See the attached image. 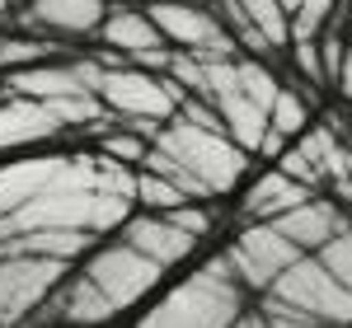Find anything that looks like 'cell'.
Returning a JSON list of instances; mask_svg holds the SVG:
<instances>
[{"mask_svg": "<svg viewBox=\"0 0 352 328\" xmlns=\"http://www.w3.org/2000/svg\"><path fill=\"white\" fill-rule=\"evenodd\" d=\"M268 127L277 137L287 141H300L310 127H315V113H310V89H292V84H282V94H277V104L268 113Z\"/></svg>", "mask_w": 352, "mask_h": 328, "instance_id": "obj_18", "label": "cell"}, {"mask_svg": "<svg viewBox=\"0 0 352 328\" xmlns=\"http://www.w3.org/2000/svg\"><path fill=\"white\" fill-rule=\"evenodd\" d=\"M268 301H277L282 309H296L305 319H320L329 328H352V291L329 272L315 253H305L296 268L272 281Z\"/></svg>", "mask_w": 352, "mask_h": 328, "instance_id": "obj_4", "label": "cell"}, {"mask_svg": "<svg viewBox=\"0 0 352 328\" xmlns=\"http://www.w3.org/2000/svg\"><path fill=\"white\" fill-rule=\"evenodd\" d=\"M240 94L254 99L263 113H272L277 94H282V75L272 71L268 61H254V56H240Z\"/></svg>", "mask_w": 352, "mask_h": 328, "instance_id": "obj_19", "label": "cell"}, {"mask_svg": "<svg viewBox=\"0 0 352 328\" xmlns=\"http://www.w3.org/2000/svg\"><path fill=\"white\" fill-rule=\"evenodd\" d=\"M315 192L296 183V178H287L282 169H268V174H258L249 192H244V220L254 225V220H277L287 216V211H296L300 202H310Z\"/></svg>", "mask_w": 352, "mask_h": 328, "instance_id": "obj_15", "label": "cell"}, {"mask_svg": "<svg viewBox=\"0 0 352 328\" xmlns=\"http://www.w3.org/2000/svg\"><path fill=\"white\" fill-rule=\"evenodd\" d=\"M109 0H28L14 10V19L24 33L38 38H61V43H80V38H99V28L109 19Z\"/></svg>", "mask_w": 352, "mask_h": 328, "instance_id": "obj_9", "label": "cell"}, {"mask_svg": "<svg viewBox=\"0 0 352 328\" xmlns=\"http://www.w3.org/2000/svg\"><path fill=\"white\" fill-rule=\"evenodd\" d=\"M338 24L348 33V47H352V0H343V10H338Z\"/></svg>", "mask_w": 352, "mask_h": 328, "instance_id": "obj_26", "label": "cell"}, {"mask_svg": "<svg viewBox=\"0 0 352 328\" xmlns=\"http://www.w3.org/2000/svg\"><path fill=\"white\" fill-rule=\"evenodd\" d=\"M136 202H141L146 211H155V216H169V211L188 207V197L174 188L169 178H160V174H146V169H136Z\"/></svg>", "mask_w": 352, "mask_h": 328, "instance_id": "obj_21", "label": "cell"}, {"mask_svg": "<svg viewBox=\"0 0 352 328\" xmlns=\"http://www.w3.org/2000/svg\"><path fill=\"white\" fill-rule=\"evenodd\" d=\"M94 43H99L94 61H104V66H122V61L136 66L141 56L164 52V47H169L164 33L155 28V19H151L146 10H136V5H113Z\"/></svg>", "mask_w": 352, "mask_h": 328, "instance_id": "obj_10", "label": "cell"}, {"mask_svg": "<svg viewBox=\"0 0 352 328\" xmlns=\"http://www.w3.org/2000/svg\"><path fill=\"white\" fill-rule=\"evenodd\" d=\"M292 61H296V71L305 75V89L310 84H329L324 61H320V43H292Z\"/></svg>", "mask_w": 352, "mask_h": 328, "instance_id": "obj_23", "label": "cell"}, {"mask_svg": "<svg viewBox=\"0 0 352 328\" xmlns=\"http://www.w3.org/2000/svg\"><path fill=\"white\" fill-rule=\"evenodd\" d=\"M14 10H19V0H0V19H14Z\"/></svg>", "mask_w": 352, "mask_h": 328, "instance_id": "obj_28", "label": "cell"}, {"mask_svg": "<svg viewBox=\"0 0 352 328\" xmlns=\"http://www.w3.org/2000/svg\"><path fill=\"white\" fill-rule=\"evenodd\" d=\"M146 14L155 19V28L164 33V43L174 52H192L202 61H235L240 56L235 38L221 28L217 10L207 0H151Z\"/></svg>", "mask_w": 352, "mask_h": 328, "instance_id": "obj_5", "label": "cell"}, {"mask_svg": "<svg viewBox=\"0 0 352 328\" xmlns=\"http://www.w3.org/2000/svg\"><path fill=\"white\" fill-rule=\"evenodd\" d=\"M0 43H5V33H0Z\"/></svg>", "mask_w": 352, "mask_h": 328, "instance_id": "obj_31", "label": "cell"}, {"mask_svg": "<svg viewBox=\"0 0 352 328\" xmlns=\"http://www.w3.org/2000/svg\"><path fill=\"white\" fill-rule=\"evenodd\" d=\"M244 319V286L235 281L226 253L207 258L192 277L169 286L160 305H151L136 328H235Z\"/></svg>", "mask_w": 352, "mask_h": 328, "instance_id": "obj_1", "label": "cell"}, {"mask_svg": "<svg viewBox=\"0 0 352 328\" xmlns=\"http://www.w3.org/2000/svg\"><path fill=\"white\" fill-rule=\"evenodd\" d=\"M300 5H305V0H282V10H287V14H296Z\"/></svg>", "mask_w": 352, "mask_h": 328, "instance_id": "obj_29", "label": "cell"}, {"mask_svg": "<svg viewBox=\"0 0 352 328\" xmlns=\"http://www.w3.org/2000/svg\"><path fill=\"white\" fill-rule=\"evenodd\" d=\"M80 272L89 277L118 309H132L136 301H146V296L160 286L169 268H160V263L146 258V253H136L127 239H104V244L80 263Z\"/></svg>", "mask_w": 352, "mask_h": 328, "instance_id": "obj_6", "label": "cell"}, {"mask_svg": "<svg viewBox=\"0 0 352 328\" xmlns=\"http://www.w3.org/2000/svg\"><path fill=\"white\" fill-rule=\"evenodd\" d=\"M258 314L268 319V328H329V324H320V319H305V314H296V309H282V305L268 301V296H263V305H258Z\"/></svg>", "mask_w": 352, "mask_h": 328, "instance_id": "obj_24", "label": "cell"}, {"mask_svg": "<svg viewBox=\"0 0 352 328\" xmlns=\"http://www.w3.org/2000/svg\"><path fill=\"white\" fill-rule=\"evenodd\" d=\"M235 328H258V309H244V319Z\"/></svg>", "mask_w": 352, "mask_h": 328, "instance_id": "obj_27", "label": "cell"}, {"mask_svg": "<svg viewBox=\"0 0 352 328\" xmlns=\"http://www.w3.org/2000/svg\"><path fill=\"white\" fill-rule=\"evenodd\" d=\"M244 19L268 38L272 47H292V14L282 10V0H240Z\"/></svg>", "mask_w": 352, "mask_h": 328, "instance_id": "obj_20", "label": "cell"}, {"mask_svg": "<svg viewBox=\"0 0 352 328\" xmlns=\"http://www.w3.org/2000/svg\"><path fill=\"white\" fill-rule=\"evenodd\" d=\"M315 258H320L329 272H333V277H338V281L352 291V220L338 230V235H333V239H329L324 248H320V253H315Z\"/></svg>", "mask_w": 352, "mask_h": 328, "instance_id": "obj_22", "label": "cell"}, {"mask_svg": "<svg viewBox=\"0 0 352 328\" xmlns=\"http://www.w3.org/2000/svg\"><path fill=\"white\" fill-rule=\"evenodd\" d=\"M118 239H127L136 253L155 258L160 268H179L184 258L197 253V235L179 230L169 216H155V211H141V216H127V225L118 230Z\"/></svg>", "mask_w": 352, "mask_h": 328, "instance_id": "obj_13", "label": "cell"}, {"mask_svg": "<svg viewBox=\"0 0 352 328\" xmlns=\"http://www.w3.org/2000/svg\"><path fill=\"white\" fill-rule=\"evenodd\" d=\"M212 108H217L221 122H226V137L235 141L240 150L258 155V145H263V137H268V113L258 108L254 99H244L240 89H230V94L212 99Z\"/></svg>", "mask_w": 352, "mask_h": 328, "instance_id": "obj_16", "label": "cell"}, {"mask_svg": "<svg viewBox=\"0 0 352 328\" xmlns=\"http://www.w3.org/2000/svg\"><path fill=\"white\" fill-rule=\"evenodd\" d=\"M221 253H226V263H230V272H235V281H240L244 291H263V296L272 291V281L287 272V268H296L300 258H305L292 239H282L272 230L268 220L244 225Z\"/></svg>", "mask_w": 352, "mask_h": 328, "instance_id": "obj_7", "label": "cell"}, {"mask_svg": "<svg viewBox=\"0 0 352 328\" xmlns=\"http://www.w3.org/2000/svg\"><path fill=\"white\" fill-rule=\"evenodd\" d=\"M61 132H66V127L56 122V113L47 108V104L5 89V99H0V155H5V150H33V145H43V141L61 137Z\"/></svg>", "mask_w": 352, "mask_h": 328, "instance_id": "obj_14", "label": "cell"}, {"mask_svg": "<svg viewBox=\"0 0 352 328\" xmlns=\"http://www.w3.org/2000/svg\"><path fill=\"white\" fill-rule=\"evenodd\" d=\"M0 99H5V84H0Z\"/></svg>", "mask_w": 352, "mask_h": 328, "instance_id": "obj_30", "label": "cell"}, {"mask_svg": "<svg viewBox=\"0 0 352 328\" xmlns=\"http://www.w3.org/2000/svg\"><path fill=\"white\" fill-rule=\"evenodd\" d=\"M76 155H19V160L0 164V220L19 216L28 202H38L43 192L66 178Z\"/></svg>", "mask_w": 352, "mask_h": 328, "instance_id": "obj_11", "label": "cell"}, {"mask_svg": "<svg viewBox=\"0 0 352 328\" xmlns=\"http://www.w3.org/2000/svg\"><path fill=\"white\" fill-rule=\"evenodd\" d=\"M333 89H338V94H343V99L352 104V47H348V56H343V71H338V80H333Z\"/></svg>", "mask_w": 352, "mask_h": 328, "instance_id": "obj_25", "label": "cell"}, {"mask_svg": "<svg viewBox=\"0 0 352 328\" xmlns=\"http://www.w3.org/2000/svg\"><path fill=\"white\" fill-rule=\"evenodd\" d=\"M56 47L61 43H47L38 33H5V43H0V71L19 75V71H33V66H47V61H56Z\"/></svg>", "mask_w": 352, "mask_h": 328, "instance_id": "obj_17", "label": "cell"}, {"mask_svg": "<svg viewBox=\"0 0 352 328\" xmlns=\"http://www.w3.org/2000/svg\"><path fill=\"white\" fill-rule=\"evenodd\" d=\"M104 66V61H99ZM94 94L99 104L113 113V117H136V122H174L179 117V104L188 99L184 84H174L169 75H151L141 66H104L99 80H94Z\"/></svg>", "mask_w": 352, "mask_h": 328, "instance_id": "obj_3", "label": "cell"}, {"mask_svg": "<svg viewBox=\"0 0 352 328\" xmlns=\"http://www.w3.org/2000/svg\"><path fill=\"white\" fill-rule=\"evenodd\" d=\"M160 155L179 164L184 174H188L192 183L202 188V197L212 202L221 192H235L244 183V174H249V150H240L230 137H221V132H202V127H192L184 117H174V122H164L160 137L151 141Z\"/></svg>", "mask_w": 352, "mask_h": 328, "instance_id": "obj_2", "label": "cell"}, {"mask_svg": "<svg viewBox=\"0 0 352 328\" xmlns=\"http://www.w3.org/2000/svg\"><path fill=\"white\" fill-rule=\"evenodd\" d=\"M272 230L282 235V239H292L300 253H320V248L348 225V211H343V202L338 197H310V202H300L296 211H287V216L268 220Z\"/></svg>", "mask_w": 352, "mask_h": 328, "instance_id": "obj_12", "label": "cell"}, {"mask_svg": "<svg viewBox=\"0 0 352 328\" xmlns=\"http://www.w3.org/2000/svg\"><path fill=\"white\" fill-rule=\"evenodd\" d=\"M76 263H52V258H0V328H24L38 305L52 296Z\"/></svg>", "mask_w": 352, "mask_h": 328, "instance_id": "obj_8", "label": "cell"}]
</instances>
